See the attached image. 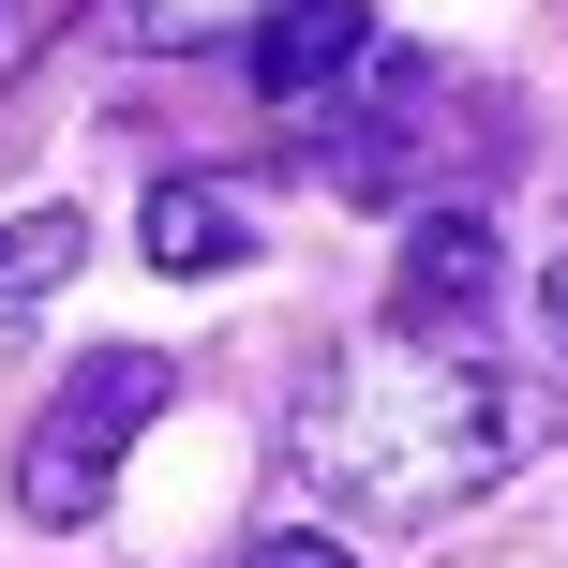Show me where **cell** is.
<instances>
[{
	"instance_id": "1",
	"label": "cell",
	"mask_w": 568,
	"mask_h": 568,
	"mask_svg": "<svg viewBox=\"0 0 568 568\" xmlns=\"http://www.w3.org/2000/svg\"><path fill=\"white\" fill-rule=\"evenodd\" d=\"M539 449H554V389L539 374H494L479 344H419V329L314 359L300 419H284V464L344 524H449L479 494H509Z\"/></svg>"
},
{
	"instance_id": "9",
	"label": "cell",
	"mask_w": 568,
	"mask_h": 568,
	"mask_svg": "<svg viewBox=\"0 0 568 568\" xmlns=\"http://www.w3.org/2000/svg\"><path fill=\"white\" fill-rule=\"evenodd\" d=\"M75 16H90V0H0V90H16V75H30V60H45Z\"/></svg>"
},
{
	"instance_id": "7",
	"label": "cell",
	"mask_w": 568,
	"mask_h": 568,
	"mask_svg": "<svg viewBox=\"0 0 568 568\" xmlns=\"http://www.w3.org/2000/svg\"><path fill=\"white\" fill-rule=\"evenodd\" d=\"M270 0H120V45H150V60H195V45H225V30H255Z\"/></svg>"
},
{
	"instance_id": "10",
	"label": "cell",
	"mask_w": 568,
	"mask_h": 568,
	"mask_svg": "<svg viewBox=\"0 0 568 568\" xmlns=\"http://www.w3.org/2000/svg\"><path fill=\"white\" fill-rule=\"evenodd\" d=\"M240 568H359L329 539V524H270V539H240Z\"/></svg>"
},
{
	"instance_id": "2",
	"label": "cell",
	"mask_w": 568,
	"mask_h": 568,
	"mask_svg": "<svg viewBox=\"0 0 568 568\" xmlns=\"http://www.w3.org/2000/svg\"><path fill=\"white\" fill-rule=\"evenodd\" d=\"M314 165H329L344 195H404V210L479 195V165H494V105H479V75H434V60L374 45L359 75L314 105Z\"/></svg>"
},
{
	"instance_id": "6",
	"label": "cell",
	"mask_w": 568,
	"mask_h": 568,
	"mask_svg": "<svg viewBox=\"0 0 568 568\" xmlns=\"http://www.w3.org/2000/svg\"><path fill=\"white\" fill-rule=\"evenodd\" d=\"M135 240H150V270L210 284V270H240V255H255V195H240V180H165Z\"/></svg>"
},
{
	"instance_id": "8",
	"label": "cell",
	"mask_w": 568,
	"mask_h": 568,
	"mask_svg": "<svg viewBox=\"0 0 568 568\" xmlns=\"http://www.w3.org/2000/svg\"><path fill=\"white\" fill-rule=\"evenodd\" d=\"M75 255H90V225H75V210H30V225L0 240V329H16V314L45 300V284L75 270Z\"/></svg>"
},
{
	"instance_id": "4",
	"label": "cell",
	"mask_w": 568,
	"mask_h": 568,
	"mask_svg": "<svg viewBox=\"0 0 568 568\" xmlns=\"http://www.w3.org/2000/svg\"><path fill=\"white\" fill-rule=\"evenodd\" d=\"M494 210L479 195H434L419 225H404V270H389V329H419V344H464L479 329V300H494Z\"/></svg>"
},
{
	"instance_id": "3",
	"label": "cell",
	"mask_w": 568,
	"mask_h": 568,
	"mask_svg": "<svg viewBox=\"0 0 568 568\" xmlns=\"http://www.w3.org/2000/svg\"><path fill=\"white\" fill-rule=\"evenodd\" d=\"M165 389H180L165 344H90V359L60 374V404L16 434V509H30V524H90L105 479H120V449L165 419Z\"/></svg>"
},
{
	"instance_id": "5",
	"label": "cell",
	"mask_w": 568,
	"mask_h": 568,
	"mask_svg": "<svg viewBox=\"0 0 568 568\" xmlns=\"http://www.w3.org/2000/svg\"><path fill=\"white\" fill-rule=\"evenodd\" d=\"M374 45H389V30H374V0H270V16H255V105L314 120Z\"/></svg>"
},
{
	"instance_id": "11",
	"label": "cell",
	"mask_w": 568,
	"mask_h": 568,
	"mask_svg": "<svg viewBox=\"0 0 568 568\" xmlns=\"http://www.w3.org/2000/svg\"><path fill=\"white\" fill-rule=\"evenodd\" d=\"M539 329H554V344H568V255H554V270H539Z\"/></svg>"
}]
</instances>
